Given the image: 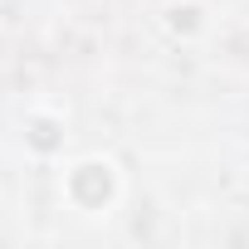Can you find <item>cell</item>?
<instances>
[{
	"label": "cell",
	"instance_id": "1",
	"mask_svg": "<svg viewBox=\"0 0 249 249\" xmlns=\"http://www.w3.org/2000/svg\"><path fill=\"white\" fill-rule=\"evenodd\" d=\"M78 196H83V200L107 196V176H98V166H83V176H78Z\"/></svg>",
	"mask_w": 249,
	"mask_h": 249
}]
</instances>
